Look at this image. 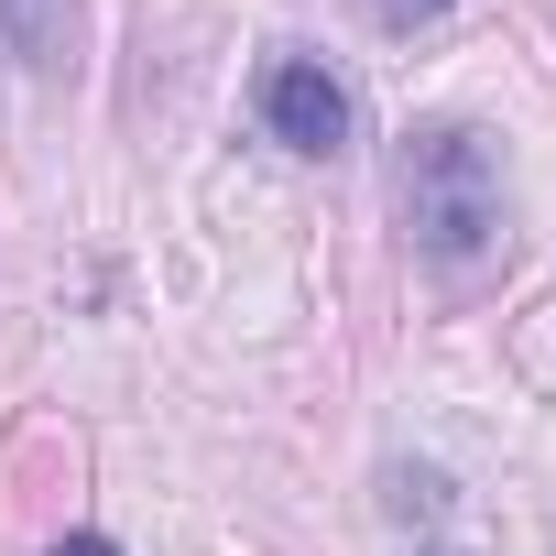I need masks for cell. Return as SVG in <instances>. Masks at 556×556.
<instances>
[{
  "mask_svg": "<svg viewBox=\"0 0 556 556\" xmlns=\"http://www.w3.org/2000/svg\"><path fill=\"white\" fill-rule=\"evenodd\" d=\"M404 229H415V251H437V262H469V251H491V229H502V153L469 131V121H426V131H404Z\"/></svg>",
  "mask_w": 556,
  "mask_h": 556,
  "instance_id": "6da1fadb",
  "label": "cell"
},
{
  "mask_svg": "<svg viewBox=\"0 0 556 556\" xmlns=\"http://www.w3.org/2000/svg\"><path fill=\"white\" fill-rule=\"evenodd\" d=\"M0 34H12V55L34 77H55L66 45H77V0H0Z\"/></svg>",
  "mask_w": 556,
  "mask_h": 556,
  "instance_id": "3957f363",
  "label": "cell"
},
{
  "mask_svg": "<svg viewBox=\"0 0 556 556\" xmlns=\"http://www.w3.org/2000/svg\"><path fill=\"white\" fill-rule=\"evenodd\" d=\"M262 121H273V142H295V153H339L350 142V88L317 55H285L262 77Z\"/></svg>",
  "mask_w": 556,
  "mask_h": 556,
  "instance_id": "7a4b0ae2",
  "label": "cell"
},
{
  "mask_svg": "<svg viewBox=\"0 0 556 556\" xmlns=\"http://www.w3.org/2000/svg\"><path fill=\"white\" fill-rule=\"evenodd\" d=\"M371 12H382L393 34H415V23H437V12H447V0H371Z\"/></svg>",
  "mask_w": 556,
  "mask_h": 556,
  "instance_id": "277c9868",
  "label": "cell"
},
{
  "mask_svg": "<svg viewBox=\"0 0 556 556\" xmlns=\"http://www.w3.org/2000/svg\"><path fill=\"white\" fill-rule=\"evenodd\" d=\"M55 556H121V545H110V534H66Z\"/></svg>",
  "mask_w": 556,
  "mask_h": 556,
  "instance_id": "5b68a950",
  "label": "cell"
}]
</instances>
